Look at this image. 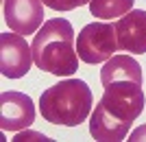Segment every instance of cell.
<instances>
[{"instance_id":"8","label":"cell","mask_w":146,"mask_h":142,"mask_svg":"<svg viewBox=\"0 0 146 142\" xmlns=\"http://www.w3.org/2000/svg\"><path fill=\"white\" fill-rule=\"evenodd\" d=\"M113 26H116L118 48L120 50H127L133 55H144L146 53V11L131 9Z\"/></svg>"},{"instance_id":"1","label":"cell","mask_w":146,"mask_h":142,"mask_svg":"<svg viewBox=\"0 0 146 142\" xmlns=\"http://www.w3.org/2000/svg\"><path fill=\"white\" fill-rule=\"evenodd\" d=\"M33 61L39 70L57 77H72L79 70L74 29L66 18L46 20L33 37Z\"/></svg>"},{"instance_id":"11","label":"cell","mask_w":146,"mask_h":142,"mask_svg":"<svg viewBox=\"0 0 146 142\" xmlns=\"http://www.w3.org/2000/svg\"><path fill=\"white\" fill-rule=\"evenodd\" d=\"M135 0H92L90 2V11L94 18L100 20H113L122 18L133 9Z\"/></svg>"},{"instance_id":"9","label":"cell","mask_w":146,"mask_h":142,"mask_svg":"<svg viewBox=\"0 0 146 142\" xmlns=\"http://www.w3.org/2000/svg\"><path fill=\"white\" fill-rule=\"evenodd\" d=\"M129 129H131V123H124L116 114H111L107 107L98 101L96 109L92 111L90 118V133L94 140L100 142H120L127 138Z\"/></svg>"},{"instance_id":"3","label":"cell","mask_w":146,"mask_h":142,"mask_svg":"<svg viewBox=\"0 0 146 142\" xmlns=\"http://www.w3.org/2000/svg\"><path fill=\"white\" fill-rule=\"evenodd\" d=\"M118 35L116 26L109 22H92L83 26L76 37V53L85 63H103L118 53Z\"/></svg>"},{"instance_id":"10","label":"cell","mask_w":146,"mask_h":142,"mask_svg":"<svg viewBox=\"0 0 146 142\" xmlns=\"http://www.w3.org/2000/svg\"><path fill=\"white\" fill-rule=\"evenodd\" d=\"M100 83L103 87L116 85V83H137L142 85V66L131 55H113L107 59L100 70Z\"/></svg>"},{"instance_id":"7","label":"cell","mask_w":146,"mask_h":142,"mask_svg":"<svg viewBox=\"0 0 146 142\" xmlns=\"http://www.w3.org/2000/svg\"><path fill=\"white\" fill-rule=\"evenodd\" d=\"M5 22L20 35L37 33L44 24V0H5Z\"/></svg>"},{"instance_id":"2","label":"cell","mask_w":146,"mask_h":142,"mask_svg":"<svg viewBox=\"0 0 146 142\" xmlns=\"http://www.w3.org/2000/svg\"><path fill=\"white\" fill-rule=\"evenodd\" d=\"M92 105H94L92 90L81 79H66L61 83H55L48 90H44L39 99V111L44 120L63 127H76L85 123Z\"/></svg>"},{"instance_id":"14","label":"cell","mask_w":146,"mask_h":142,"mask_svg":"<svg viewBox=\"0 0 146 142\" xmlns=\"http://www.w3.org/2000/svg\"><path fill=\"white\" fill-rule=\"evenodd\" d=\"M144 140H146V125H142L131 133V142H144Z\"/></svg>"},{"instance_id":"4","label":"cell","mask_w":146,"mask_h":142,"mask_svg":"<svg viewBox=\"0 0 146 142\" xmlns=\"http://www.w3.org/2000/svg\"><path fill=\"white\" fill-rule=\"evenodd\" d=\"M111 114H116L124 123H133L135 118L144 111V92L137 83H116V85L105 87V94L100 99Z\"/></svg>"},{"instance_id":"12","label":"cell","mask_w":146,"mask_h":142,"mask_svg":"<svg viewBox=\"0 0 146 142\" xmlns=\"http://www.w3.org/2000/svg\"><path fill=\"white\" fill-rule=\"evenodd\" d=\"M92 0H44V5L48 9H55V11H72L76 7L90 5Z\"/></svg>"},{"instance_id":"6","label":"cell","mask_w":146,"mask_h":142,"mask_svg":"<svg viewBox=\"0 0 146 142\" xmlns=\"http://www.w3.org/2000/svg\"><path fill=\"white\" fill-rule=\"evenodd\" d=\"M35 123L33 99L24 92H2L0 96V127L2 131H22Z\"/></svg>"},{"instance_id":"13","label":"cell","mask_w":146,"mask_h":142,"mask_svg":"<svg viewBox=\"0 0 146 142\" xmlns=\"http://www.w3.org/2000/svg\"><path fill=\"white\" fill-rule=\"evenodd\" d=\"M24 140H42V142H48V136H44V133H37V131H18L13 142H24Z\"/></svg>"},{"instance_id":"5","label":"cell","mask_w":146,"mask_h":142,"mask_svg":"<svg viewBox=\"0 0 146 142\" xmlns=\"http://www.w3.org/2000/svg\"><path fill=\"white\" fill-rule=\"evenodd\" d=\"M33 48L20 33L0 35V72L7 79H20L33 66Z\"/></svg>"}]
</instances>
